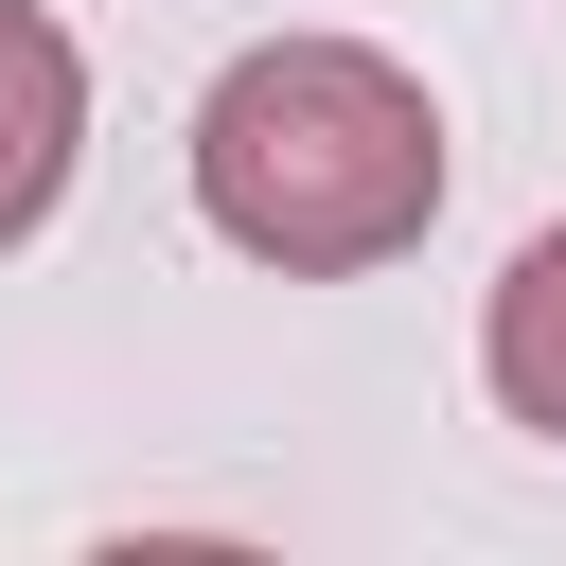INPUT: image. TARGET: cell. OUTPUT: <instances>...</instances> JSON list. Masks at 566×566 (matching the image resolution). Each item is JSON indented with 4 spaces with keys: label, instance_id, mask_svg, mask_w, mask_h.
Returning <instances> with one entry per match:
<instances>
[{
    "label": "cell",
    "instance_id": "6da1fadb",
    "mask_svg": "<svg viewBox=\"0 0 566 566\" xmlns=\"http://www.w3.org/2000/svg\"><path fill=\"white\" fill-rule=\"evenodd\" d=\"M195 212H212V248H248L283 283L407 265L442 230V106H424V71L371 53V35H248L195 88Z\"/></svg>",
    "mask_w": 566,
    "mask_h": 566
},
{
    "label": "cell",
    "instance_id": "7a4b0ae2",
    "mask_svg": "<svg viewBox=\"0 0 566 566\" xmlns=\"http://www.w3.org/2000/svg\"><path fill=\"white\" fill-rule=\"evenodd\" d=\"M71 159H88V53H71L35 0H0V248L53 230Z\"/></svg>",
    "mask_w": 566,
    "mask_h": 566
},
{
    "label": "cell",
    "instance_id": "3957f363",
    "mask_svg": "<svg viewBox=\"0 0 566 566\" xmlns=\"http://www.w3.org/2000/svg\"><path fill=\"white\" fill-rule=\"evenodd\" d=\"M478 389H495L531 442H566V212L495 265V301H478Z\"/></svg>",
    "mask_w": 566,
    "mask_h": 566
}]
</instances>
